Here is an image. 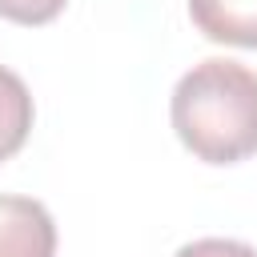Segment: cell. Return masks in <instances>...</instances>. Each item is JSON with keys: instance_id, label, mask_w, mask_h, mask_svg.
<instances>
[{"instance_id": "6", "label": "cell", "mask_w": 257, "mask_h": 257, "mask_svg": "<svg viewBox=\"0 0 257 257\" xmlns=\"http://www.w3.org/2000/svg\"><path fill=\"white\" fill-rule=\"evenodd\" d=\"M177 257H257V249L233 237H201V241L181 245Z\"/></svg>"}, {"instance_id": "1", "label": "cell", "mask_w": 257, "mask_h": 257, "mask_svg": "<svg viewBox=\"0 0 257 257\" xmlns=\"http://www.w3.org/2000/svg\"><path fill=\"white\" fill-rule=\"evenodd\" d=\"M169 116L197 161L237 165L257 153V72L209 56L177 80Z\"/></svg>"}, {"instance_id": "5", "label": "cell", "mask_w": 257, "mask_h": 257, "mask_svg": "<svg viewBox=\"0 0 257 257\" xmlns=\"http://www.w3.org/2000/svg\"><path fill=\"white\" fill-rule=\"evenodd\" d=\"M68 0H0V16L12 20V24H24V28H36V24H48L64 12Z\"/></svg>"}, {"instance_id": "4", "label": "cell", "mask_w": 257, "mask_h": 257, "mask_svg": "<svg viewBox=\"0 0 257 257\" xmlns=\"http://www.w3.org/2000/svg\"><path fill=\"white\" fill-rule=\"evenodd\" d=\"M32 116H36V108H32L28 84L12 68L0 64V161L16 157L24 149V141L32 133Z\"/></svg>"}, {"instance_id": "3", "label": "cell", "mask_w": 257, "mask_h": 257, "mask_svg": "<svg viewBox=\"0 0 257 257\" xmlns=\"http://www.w3.org/2000/svg\"><path fill=\"white\" fill-rule=\"evenodd\" d=\"M189 16L217 44L257 48V0H189Z\"/></svg>"}, {"instance_id": "2", "label": "cell", "mask_w": 257, "mask_h": 257, "mask_svg": "<svg viewBox=\"0 0 257 257\" xmlns=\"http://www.w3.org/2000/svg\"><path fill=\"white\" fill-rule=\"evenodd\" d=\"M0 257H56V225L40 201L0 193Z\"/></svg>"}]
</instances>
